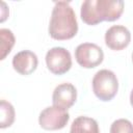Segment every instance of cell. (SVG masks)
Returning a JSON list of instances; mask_svg holds the SVG:
<instances>
[{"label":"cell","instance_id":"6da1fadb","mask_svg":"<svg viewBox=\"0 0 133 133\" xmlns=\"http://www.w3.org/2000/svg\"><path fill=\"white\" fill-rule=\"evenodd\" d=\"M124 2L121 0H85L81 4L82 21L90 26L103 21L113 22L122 16Z\"/></svg>","mask_w":133,"mask_h":133},{"label":"cell","instance_id":"5bb4252c","mask_svg":"<svg viewBox=\"0 0 133 133\" xmlns=\"http://www.w3.org/2000/svg\"><path fill=\"white\" fill-rule=\"evenodd\" d=\"M130 104H131V106L133 107V89H132V91H131V94H130Z\"/></svg>","mask_w":133,"mask_h":133},{"label":"cell","instance_id":"3957f363","mask_svg":"<svg viewBox=\"0 0 133 133\" xmlns=\"http://www.w3.org/2000/svg\"><path fill=\"white\" fill-rule=\"evenodd\" d=\"M92 91L96 97L104 102L112 100L118 89L116 75L110 70H100L92 78Z\"/></svg>","mask_w":133,"mask_h":133},{"label":"cell","instance_id":"9c48e42d","mask_svg":"<svg viewBox=\"0 0 133 133\" xmlns=\"http://www.w3.org/2000/svg\"><path fill=\"white\" fill-rule=\"evenodd\" d=\"M38 64V59L35 53L29 50H24L18 52L12 57V66L21 75H30L32 74Z\"/></svg>","mask_w":133,"mask_h":133},{"label":"cell","instance_id":"8992f818","mask_svg":"<svg viewBox=\"0 0 133 133\" xmlns=\"http://www.w3.org/2000/svg\"><path fill=\"white\" fill-rule=\"evenodd\" d=\"M46 64L51 73L63 75L72 66L71 53L63 47H54L46 54Z\"/></svg>","mask_w":133,"mask_h":133},{"label":"cell","instance_id":"277c9868","mask_svg":"<svg viewBox=\"0 0 133 133\" xmlns=\"http://www.w3.org/2000/svg\"><path fill=\"white\" fill-rule=\"evenodd\" d=\"M75 58L82 68L92 69L103 62L104 52L96 44L83 43L75 49Z\"/></svg>","mask_w":133,"mask_h":133},{"label":"cell","instance_id":"30bf717a","mask_svg":"<svg viewBox=\"0 0 133 133\" xmlns=\"http://www.w3.org/2000/svg\"><path fill=\"white\" fill-rule=\"evenodd\" d=\"M70 133H100V130L96 119L88 116H78L73 121Z\"/></svg>","mask_w":133,"mask_h":133},{"label":"cell","instance_id":"7a4b0ae2","mask_svg":"<svg viewBox=\"0 0 133 133\" xmlns=\"http://www.w3.org/2000/svg\"><path fill=\"white\" fill-rule=\"evenodd\" d=\"M78 32V23L74 9L66 1L55 2L49 23V34L57 41L74 37Z\"/></svg>","mask_w":133,"mask_h":133},{"label":"cell","instance_id":"8fae6325","mask_svg":"<svg viewBox=\"0 0 133 133\" xmlns=\"http://www.w3.org/2000/svg\"><path fill=\"white\" fill-rule=\"evenodd\" d=\"M0 38H1V46H0L1 56H0V59L3 60L6 57V55H8L9 52L11 51V49L15 45L16 38H15L12 31L7 29V28H1L0 29Z\"/></svg>","mask_w":133,"mask_h":133},{"label":"cell","instance_id":"4fadbf2b","mask_svg":"<svg viewBox=\"0 0 133 133\" xmlns=\"http://www.w3.org/2000/svg\"><path fill=\"white\" fill-rule=\"evenodd\" d=\"M110 133H133V124L126 118H118L110 126Z\"/></svg>","mask_w":133,"mask_h":133},{"label":"cell","instance_id":"5b68a950","mask_svg":"<svg viewBox=\"0 0 133 133\" xmlns=\"http://www.w3.org/2000/svg\"><path fill=\"white\" fill-rule=\"evenodd\" d=\"M70 119V114L66 110L56 106L46 107L38 116L39 126L48 131H55L64 128Z\"/></svg>","mask_w":133,"mask_h":133},{"label":"cell","instance_id":"7c38bea8","mask_svg":"<svg viewBox=\"0 0 133 133\" xmlns=\"http://www.w3.org/2000/svg\"><path fill=\"white\" fill-rule=\"evenodd\" d=\"M0 112H1V119H0V128L4 129L10 127L15 121V109L14 106L6 102L5 100H1L0 102Z\"/></svg>","mask_w":133,"mask_h":133},{"label":"cell","instance_id":"52a82bcc","mask_svg":"<svg viewBox=\"0 0 133 133\" xmlns=\"http://www.w3.org/2000/svg\"><path fill=\"white\" fill-rule=\"evenodd\" d=\"M131 42V33L129 29L123 25H113L107 29L105 33V44L114 51H121L129 46Z\"/></svg>","mask_w":133,"mask_h":133},{"label":"cell","instance_id":"ba28073f","mask_svg":"<svg viewBox=\"0 0 133 133\" xmlns=\"http://www.w3.org/2000/svg\"><path fill=\"white\" fill-rule=\"evenodd\" d=\"M77 99V89L72 83H61L57 85L52 95L53 106L68 110L71 108Z\"/></svg>","mask_w":133,"mask_h":133},{"label":"cell","instance_id":"9a60e30c","mask_svg":"<svg viewBox=\"0 0 133 133\" xmlns=\"http://www.w3.org/2000/svg\"><path fill=\"white\" fill-rule=\"evenodd\" d=\"M132 61H133V53H132Z\"/></svg>","mask_w":133,"mask_h":133}]
</instances>
